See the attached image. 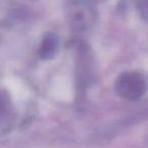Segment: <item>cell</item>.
<instances>
[{"label":"cell","instance_id":"6da1fadb","mask_svg":"<svg viewBox=\"0 0 148 148\" xmlns=\"http://www.w3.org/2000/svg\"><path fill=\"white\" fill-rule=\"evenodd\" d=\"M117 90L122 97L128 99H138L146 89L144 78L137 73H125L117 81Z\"/></svg>","mask_w":148,"mask_h":148},{"label":"cell","instance_id":"7a4b0ae2","mask_svg":"<svg viewBox=\"0 0 148 148\" xmlns=\"http://www.w3.org/2000/svg\"><path fill=\"white\" fill-rule=\"evenodd\" d=\"M56 49V44L53 40L49 39L43 44L42 49L40 50V55L43 58H51Z\"/></svg>","mask_w":148,"mask_h":148}]
</instances>
